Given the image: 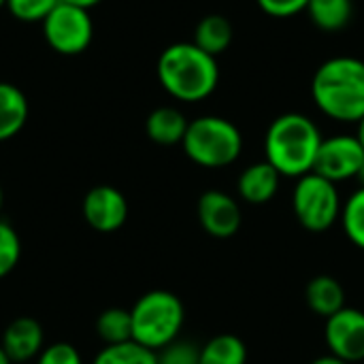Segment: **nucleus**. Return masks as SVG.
<instances>
[{
	"instance_id": "10",
	"label": "nucleus",
	"mask_w": 364,
	"mask_h": 364,
	"mask_svg": "<svg viewBox=\"0 0 364 364\" xmlns=\"http://www.w3.org/2000/svg\"><path fill=\"white\" fill-rule=\"evenodd\" d=\"M83 218L96 232H115L128 220V200L113 186H96L83 198Z\"/></svg>"
},
{
	"instance_id": "2",
	"label": "nucleus",
	"mask_w": 364,
	"mask_h": 364,
	"mask_svg": "<svg viewBox=\"0 0 364 364\" xmlns=\"http://www.w3.org/2000/svg\"><path fill=\"white\" fill-rule=\"evenodd\" d=\"M160 85L181 102L209 98L220 83L218 58L194 43H173L158 58Z\"/></svg>"
},
{
	"instance_id": "20",
	"label": "nucleus",
	"mask_w": 364,
	"mask_h": 364,
	"mask_svg": "<svg viewBox=\"0 0 364 364\" xmlns=\"http://www.w3.org/2000/svg\"><path fill=\"white\" fill-rule=\"evenodd\" d=\"M96 333L105 346H119L132 341V316L128 309L111 307L96 320Z\"/></svg>"
},
{
	"instance_id": "23",
	"label": "nucleus",
	"mask_w": 364,
	"mask_h": 364,
	"mask_svg": "<svg viewBox=\"0 0 364 364\" xmlns=\"http://www.w3.org/2000/svg\"><path fill=\"white\" fill-rule=\"evenodd\" d=\"M21 241L15 228L0 220V279H4L19 262Z\"/></svg>"
},
{
	"instance_id": "19",
	"label": "nucleus",
	"mask_w": 364,
	"mask_h": 364,
	"mask_svg": "<svg viewBox=\"0 0 364 364\" xmlns=\"http://www.w3.org/2000/svg\"><path fill=\"white\" fill-rule=\"evenodd\" d=\"M198 364H247V346L237 335H218L200 348Z\"/></svg>"
},
{
	"instance_id": "6",
	"label": "nucleus",
	"mask_w": 364,
	"mask_h": 364,
	"mask_svg": "<svg viewBox=\"0 0 364 364\" xmlns=\"http://www.w3.org/2000/svg\"><path fill=\"white\" fill-rule=\"evenodd\" d=\"M292 209L299 224L309 232H326L341 218V198L337 183L318 173L299 177L292 192Z\"/></svg>"
},
{
	"instance_id": "1",
	"label": "nucleus",
	"mask_w": 364,
	"mask_h": 364,
	"mask_svg": "<svg viewBox=\"0 0 364 364\" xmlns=\"http://www.w3.org/2000/svg\"><path fill=\"white\" fill-rule=\"evenodd\" d=\"M316 107L335 122L358 124L364 117V62L337 55L318 66L311 79Z\"/></svg>"
},
{
	"instance_id": "31",
	"label": "nucleus",
	"mask_w": 364,
	"mask_h": 364,
	"mask_svg": "<svg viewBox=\"0 0 364 364\" xmlns=\"http://www.w3.org/2000/svg\"><path fill=\"white\" fill-rule=\"evenodd\" d=\"M0 364H13L9 360V356H6V352L2 350V346H0Z\"/></svg>"
},
{
	"instance_id": "12",
	"label": "nucleus",
	"mask_w": 364,
	"mask_h": 364,
	"mask_svg": "<svg viewBox=\"0 0 364 364\" xmlns=\"http://www.w3.org/2000/svg\"><path fill=\"white\" fill-rule=\"evenodd\" d=\"M43 341H45L43 328L36 320L17 318L6 326L0 346L11 363L21 364L36 358L43 352Z\"/></svg>"
},
{
	"instance_id": "29",
	"label": "nucleus",
	"mask_w": 364,
	"mask_h": 364,
	"mask_svg": "<svg viewBox=\"0 0 364 364\" xmlns=\"http://www.w3.org/2000/svg\"><path fill=\"white\" fill-rule=\"evenodd\" d=\"M311 364H350V363H346V360H341V358H337V356L328 354V356H320V358H316Z\"/></svg>"
},
{
	"instance_id": "18",
	"label": "nucleus",
	"mask_w": 364,
	"mask_h": 364,
	"mask_svg": "<svg viewBox=\"0 0 364 364\" xmlns=\"http://www.w3.org/2000/svg\"><path fill=\"white\" fill-rule=\"evenodd\" d=\"M309 19L322 32H339L343 30L354 15L352 0H309L307 9Z\"/></svg>"
},
{
	"instance_id": "21",
	"label": "nucleus",
	"mask_w": 364,
	"mask_h": 364,
	"mask_svg": "<svg viewBox=\"0 0 364 364\" xmlns=\"http://www.w3.org/2000/svg\"><path fill=\"white\" fill-rule=\"evenodd\" d=\"M92 364H158V354L134 341H128L102 348Z\"/></svg>"
},
{
	"instance_id": "26",
	"label": "nucleus",
	"mask_w": 364,
	"mask_h": 364,
	"mask_svg": "<svg viewBox=\"0 0 364 364\" xmlns=\"http://www.w3.org/2000/svg\"><path fill=\"white\" fill-rule=\"evenodd\" d=\"M36 364H83V360L75 346L60 341V343H51L49 348H43Z\"/></svg>"
},
{
	"instance_id": "11",
	"label": "nucleus",
	"mask_w": 364,
	"mask_h": 364,
	"mask_svg": "<svg viewBox=\"0 0 364 364\" xmlns=\"http://www.w3.org/2000/svg\"><path fill=\"white\" fill-rule=\"evenodd\" d=\"M196 213L203 230L215 239L235 237L243 222L239 203L222 190H207L198 198Z\"/></svg>"
},
{
	"instance_id": "14",
	"label": "nucleus",
	"mask_w": 364,
	"mask_h": 364,
	"mask_svg": "<svg viewBox=\"0 0 364 364\" xmlns=\"http://www.w3.org/2000/svg\"><path fill=\"white\" fill-rule=\"evenodd\" d=\"M305 301L320 318H331L346 307V290L333 275H318L305 288Z\"/></svg>"
},
{
	"instance_id": "5",
	"label": "nucleus",
	"mask_w": 364,
	"mask_h": 364,
	"mask_svg": "<svg viewBox=\"0 0 364 364\" xmlns=\"http://www.w3.org/2000/svg\"><path fill=\"white\" fill-rule=\"evenodd\" d=\"M186 156L203 168H224L243 151L241 130L226 117L203 115L188 124L181 141Z\"/></svg>"
},
{
	"instance_id": "9",
	"label": "nucleus",
	"mask_w": 364,
	"mask_h": 364,
	"mask_svg": "<svg viewBox=\"0 0 364 364\" xmlns=\"http://www.w3.org/2000/svg\"><path fill=\"white\" fill-rule=\"evenodd\" d=\"M324 339L333 356L346 363H364V311L343 307L326 320Z\"/></svg>"
},
{
	"instance_id": "34",
	"label": "nucleus",
	"mask_w": 364,
	"mask_h": 364,
	"mask_svg": "<svg viewBox=\"0 0 364 364\" xmlns=\"http://www.w3.org/2000/svg\"><path fill=\"white\" fill-rule=\"evenodd\" d=\"M2 6H6V0H0V9H2Z\"/></svg>"
},
{
	"instance_id": "27",
	"label": "nucleus",
	"mask_w": 364,
	"mask_h": 364,
	"mask_svg": "<svg viewBox=\"0 0 364 364\" xmlns=\"http://www.w3.org/2000/svg\"><path fill=\"white\" fill-rule=\"evenodd\" d=\"M256 2L267 15L279 17V19L292 17V15L305 11L309 4V0H256Z\"/></svg>"
},
{
	"instance_id": "35",
	"label": "nucleus",
	"mask_w": 364,
	"mask_h": 364,
	"mask_svg": "<svg viewBox=\"0 0 364 364\" xmlns=\"http://www.w3.org/2000/svg\"><path fill=\"white\" fill-rule=\"evenodd\" d=\"M363 364H364V363H363Z\"/></svg>"
},
{
	"instance_id": "16",
	"label": "nucleus",
	"mask_w": 364,
	"mask_h": 364,
	"mask_svg": "<svg viewBox=\"0 0 364 364\" xmlns=\"http://www.w3.org/2000/svg\"><path fill=\"white\" fill-rule=\"evenodd\" d=\"M28 100L19 87L0 81V141H9L26 126Z\"/></svg>"
},
{
	"instance_id": "15",
	"label": "nucleus",
	"mask_w": 364,
	"mask_h": 364,
	"mask_svg": "<svg viewBox=\"0 0 364 364\" xmlns=\"http://www.w3.org/2000/svg\"><path fill=\"white\" fill-rule=\"evenodd\" d=\"M188 124L190 122L186 119V115L179 109H175V107H158L147 115L145 132L154 143L171 147V145H177V143L183 141Z\"/></svg>"
},
{
	"instance_id": "30",
	"label": "nucleus",
	"mask_w": 364,
	"mask_h": 364,
	"mask_svg": "<svg viewBox=\"0 0 364 364\" xmlns=\"http://www.w3.org/2000/svg\"><path fill=\"white\" fill-rule=\"evenodd\" d=\"M356 139L360 141V145H363L364 149V117L358 122V132H356Z\"/></svg>"
},
{
	"instance_id": "13",
	"label": "nucleus",
	"mask_w": 364,
	"mask_h": 364,
	"mask_svg": "<svg viewBox=\"0 0 364 364\" xmlns=\"http://www.w3.org/2000/svg\"><path fill=\"white\" fill-rule=\"evenodd\" d=\"M279 181H282L279 171L271 162L262 160V162L250 164L239 175L237 192L250 205H264L275 198V194L279 190Z\"/></svg>"
},
{
	"instance_id": "7",
	"label": "nucleus",
	"mask_w": 364,
	"mask_h": 364,
	"mask_svg": "<svg viewBox=\"0 0 364 364\" xmlns=\"http://www.w3.org/2000/svg\"><path fill=\"white\" fill-rule=\"evenodd\" d=\"M41 23L45 41L62 55H79L92 43L94 23L87 9L58 2V6Z\"/></svg>"
},
{
	"instance_id": "17",
	"label": "nucleus",
	"mask_w": 364,
	"mask_h": 364,
	"mask_svg": "<svg viewBox=\"0 0 364 364\" xmlns=\"http://www.w3.org/2000/svg\"><path fill=\"white\" fill-rule=\"evenodd\" d=\"M194 45H198L203 51H207L209 55L218 58L220 53H224L230 43H232V23L230 19H226L224 15L211 13L205 15L194 30Z\"/></svg>"
},
{
	"instance_id": "4",
	"label": "nucleus",
	"mask_w": 364,
	"mask_h": 364,
	"mask_svg": "<svg viewBox=\"0 0 364 364\" xmlns=\"http://www.w3.org/2000/svg\"><path fill=\"white\" fill-rule=\"evenodd\" d=\"M130 316L132 341L151 352H160L162 348L179 339L186 309L177 294L168 290H151L134 303Z\"/></svg>"
},
{
	"instance_id": "22",
	"label": "nucleus",
	"mask_w": 364,
	"mask_h": 364,
	"mask_svg": "<svg viewBox=\"0 0 364 364\" xmlns=\"http://www.w3.org/2000/svg\"><path fill=\"white\" fill-rule=\"evenodd\" d=\"M341 222L348 239L358 247L364 250V188H358L341 211Z\"/></svg>"
},
{
	"instance_id": "3",
	"label": "nucleus",
	"mask_w": 364,
	"mask_h": 364,
	"mask_svg": "<svg viewBox=\"0 0 364 364\" xmlns=\"http://www.w3.org/2000/svg\"><path fill=\"white\" fill-rule=\"evenodd\" d=\"M322 141L320 128L311 117L305 113H284L275 117L267 130V162H271L282 177H303L314 173Z\"/></svg>"
},
{
	"instance_id": "33",
	"label": "nucleus",
	"mask_w": 364,
	"mask_h": 364,
	"mask_svg": "<svg viewBox=\"0 0 364 364\" xmlns=\"http://www.w3.org/2000/svg\"><path fill=\"white\" fill-rule=\"evenodd\" d=\"M2 203H4V194H2V188H0V211H2Z\"/></svg>"
},
{
	"instance_id": "25",
	"label": "nucleus",
	"mask_w": 364,
	"mask_h": 364,
	"mask_svg": "<svg viewBox=\"0 0 364 364\" xmlns=\"http://www.w3.org/2000/svg\"><path fill=\"white\" fill-rule=\"evenodd\" d=\"M158 354V364H198L200 360V348L192 341L175 339L166 348H162Z\"/></svg>"
},
{
	"instance_id": "32",
	"label": "nucleus",
	"mask_w": 364,
	"mask_h": 364,
	"mask_svg": "<svg viewBox=\"0 0 364 364\" xmlns=\"http://www.w3.org/2000/svg\"><path fill=\"white\" fill-rule=\"evenodd\" d=\"M356 179H358V183H360V188H364V164L360 166V171H358V175H356Z\"/></svg>"
},
{
	"instance_id": "28",
	"label": "nucleus",
	"mask_w": 364,
	"mask_h": 364,
	"mask_svg": "<svg viewBox=\"0 0 364 364\" xmlns=\"http://www.w3.org/2000/svg\"><path fill=\"white\" fill-rule=\"evenodd\" d=\"M60 2H66V4H75V6H81V9H92V6H96L100 0H60Z\"/></svg>"
},
{
	"instance_id": "24",
	"label": "nucleus",
	"mask_w": 364,
	"mask_h": 364,
	"mask_svg": "<svg viewBox=\"0 0 364 364\" xmlns=\"http://www.w3.org/2000/svg\"><path fill=\"white\" fill-rule=\"evenodd\" d=\"M60 0H6L9 13L19 21H43Z\"/></svg>"
},
{
	"instance_id": "8",
	"label": "nucleus",
	"mask_w": 364,
	"mask_h": 364,
	"mask_svg": "<svg viewBox=\"0 0 364 364\" xmlns=\"http://www.w3.org/2000/svg\"><path fill=\"white\" fill-rule=\"evenodd\" d=\"M363 164L364 149L360 141L350 134H337L322 141L314 173L339 183L346 179H356Z\"/></svg>"
}]
</instances>
